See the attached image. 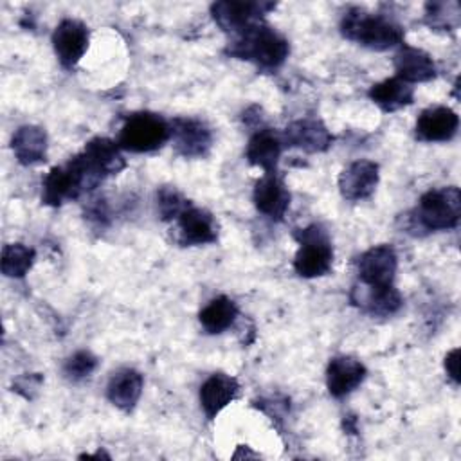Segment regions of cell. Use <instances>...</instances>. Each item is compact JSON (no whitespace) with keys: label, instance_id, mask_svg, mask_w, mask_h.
Returning <instances> with one entry per match:
<instances>
[{"label":"cell","instance_id":"30","mask_svg":"<svg viewBox=\"0 0 461 461\" xmlns=\"http://www.w3.org/2000/svg\"><path fill=\"white\" fill-rule=\"evenodd\" d=\"M40 384H41V376H40V375H25V376L16 378V382L13 384V387H14V391L20 393V394L23 393V389H27V391H25V398L29 400V398H32L31 391H38Z\"/></svg>","mask_w":461,"mask_h":461},{"label":"cell","instance_id":"3","mask_svg":"<svg viewBox=\"0 0 461 461\" xmlns=\"http://www.w3.org/2000/svg\"><path fill=\"white\" fill-rule=\"evenodd\" d=\"M461 218V191L456 185L423 193L411 212V229L434 232L456 229Z\"/></svg>","mask_w":461,"mask_h":461},{"label":"cell","instance_id":"18","mask_svg":"<svg viewBox=\"0 0 461 461\" xmlns=\"http://www.w3.org/2000/svg\"><path fill=\"white\" fill-rule=\"evenodd\" d=\"M459 128L457 113L448 106H430L416 121V137L425 142H447Z\"/></svg>","mask_w":461,"mask_h":461},{"label":"cell","instance_id":"24","mask_svg":"<svg viewBox=\"0 0 461 461\" xmlns=\"http://www.w3.org/2000/svg\"><path fill=\"white\" fill-rule=\"evenodd\" d=\"M369 99L382 110V112H396L403 106H409L414 99V88L402 81L400 77L384 79L369 88Z\"/></svg>","mask_w":461,"mask_h":461},{"label":"cell","instance_id":"10","mask_svg":"<svg viewBox=\"0 0 461 461\" xmlns=\"http://www.w3.org/2000/svg\"><path fill=\"white\" fill-rule=\"evenodd\" d=\"M79 157L92 176L99 182H103L106 176L121 173L126 167V158L122 157L119 144L106 137H94L88 140Z\"/></svg>","mask_w":461,"mask_h":461},{"label":"cell","instance_id":"26","mask_svg":"<svg viewBox=\"0 0 461 461\" xmlns=\"http://www.w3.org/2000/svg\"><path fill=\"white\" fill-rule=\"evenodd\" d=\"M36 252L23 243H7L2 249V274L7 277H23L34 265Z\"/></svg>","mask_w":461,"mask_h":461},{"label":"cell","instance_id":"7","mask_svg":"<svg viewBox=\"0 0 461 461\" xmlns=\"http://www.w3.org/2000/svg\"><path fill=\"white\" fill-rule=\"evenodd\" d=\"M272 9H276V4L272 2L223 0V2H214L211 5V14L221 31L230 34H240L250 25L263 22V16Z\"/></svg>","mask_w":461,"mask_h":461},{"label":"cell","instance_id":"4","mask_svg":"<svg viewBox=\"0 0 461 461\" xmlns=\"http://www.w3.org/2000/svg\"><path fill=\"white\" fill-rule=\"evenodd\" d=\"M99 182L88 173L79 155H74L67 164L54 166L41 184V202L50 207H59L65 202L79 198L83 193L94 191Z\"/></svg>","mask_w":461,"mask_h":461},{"label":"cell","instance_id":"1","mask_svg":"<svg viewBox=\"0 0 461 461\" xmlns=\"http://www.w3.org/2000/svg\"><path fill=\"white\" fill-rule=\"evenodd\" d=\"M227 54L238 59L252 61L259 68L276 70L286 61L290 43L276 29L265 22H258L240 34H234V40L227 45Z\"/></svg>","mask_w":461,"mask_h":461},{"label":"cell","instance_id":"27","mask_svg":"<svg viewBox=\"0 0 461 461\" xmlns=\"http://www.w3.org/2000/svg\"><path fill=\"white\" fill-rule=\"evenodd\" d=\"M157 203H158L160 218L164 221L176 220L187 207H191L189 200L171 185H164L157 191Z\"/></svg>","mask_w":461,"mask_h":461},{"label":"cell","instance_id":"19","mask_svg":"<svg viewBox=\"0 0 461 461\" xmlns=\"http://www.w3.org/2000/svg\"><path fill=\"white\" fill-rule=\"evenodd\" d=\"M396 77L405 83H425L436 77V63L432 56L418 47L402 43L393 58Z\"/></svg>","mask_w":461,"mask_h":461},{"label":"cell","instance_id":"16","mask_svg":"<svg viewBox=\"0 0 461 461\" xmlns=\"http://www.w3.org/2000/svg\"><path fill=\"white\" fill-rule=\"evenodd\" d=\"M254 205L270 220H283L290 207V191L283 178L274 173H265L254 185Z\"/></svg>","mask_w":461,"mask_h":461},{"label":"cell","instance_id":"20","mask_svg":"<svg viewBox=\"0 0 461 461\" xmlns=\"http://www.w3.org/2000/svg\"><path fill=\"white\" fill-rule=\"evenodd\" d=\"M240 384L234 376L225 373H212L200 387V405L203 414L212 420L216 418L236 396Z\"/></svg>","mask_w":461,"mask_h":461},{"label":"cell","instance_id":"2","mask_svg":"<svg viewBox=\"0 0 461 461\" xmlns=\"http://www.w3.org/2000/svg\"><path fill=\"white\" fill-rule=\"evenodd\" d=\"M340 32L371 50H387L403 43V27L384 14L367 13L362 7H349L340 20Z\"/></svg>","mask_w":461,"mask_h":461},{"label":"cell","instance_id":"13","mask_svg":"<svg viewBox=\"0 0 461 461\" xmlns=\"http://www.w3.org/2000/svg\"><path fill=\"white\" fill-rule=\"evenodd\" d=\"M176 240L184 247L214 243L218 240V223L209 211L191 205L176 218Z\"/></svg>","mask_w":461,"mask_h":461},{"label":"cell","instance_id":"21","mask_svg":"<svg viewBox=\"0 0 461 461\" xmlns=\"http://www.w3.org/2000/svg\"><path fill=\"white\" fill-rule=\"evenodd\" d=\"M283 151V139L270 128L258 130L247 144L245 158L250 166L261 167L265 173H274Z\"/></svg>","mask_w":461,"mask_h":461},{"label":"cell","instance_id":"5","mask_svg":"<svg viewBox=\"0 0 461 461\" xmlns=\"http://www.w3.org/2000/svg\"><path fill=\"white\" fill-rule=\"evenodd\" d=\"M169 139L171 126L164 117L153 112H137L126 117L117 144L131 153H149L162 148Z\"/></svg>","mask_w":461,"mask_h":461},{"label":"cell","instance_id":"25","mask_svg":"<svg viewBox=\"0 0 461 461\" xmlns=\"http://www.w3.org/2000/svg\"><path fill=\"white\" fill-rule=\"evenodd\" d=\"M238 317V306L236 303L227 295H218L211 299L202 310H200V324L207 333H221L227 328L234 324Z\"/></svg>","mask_w":461,"mask_h":461},{"label":"cell","instance_id":"12","mask_svg":"<svg viewBox=\"0 0 461 461\" xmlns=\"http://www.w3.org/2000/svg\"><path fill=\"white\" fill-rule=\"evenodd\" d=\"M380 180L378 164L373 160H355L348 164L339 175V191L346 200L357 202L369 198Z\"/></svg>","mask_w":461,"mask_h":461},{"label":"cell","instance_id":"17","mask_svg":"<svg viewBox=\"0 0 461 461\" xmlns=\"http://www.w3.org/2000/svg\"><path fill=\"white\" fill-rule=\"evenodd\" d=\"M366 366L355 357H333L326 369V385L333 398H342L355 391L366 378Z\"/></svg>","mask_w":461,"mask_h":461},{"label":"cell","instance_id":"14","mask_svg":"<svg viewBox=\"0 0 461 461\" xmlns=\"http://www.w3.org/2000/svg\"><path fill=\"white\" fill-rule=\"evenodd\" d=\"M351 304L360 308L369 315L389 317L402 308V295L394 285L387 286H371V285H355L349 294Z\"/></svg>","mask_w":461,"mask_h":461},{"label":"cell","instance_id":"9","mask_svg":"<svg viewBox=\"0 0 461 461\" xmlns=\"http://www.w3.org/2000/svg\"><path fill=\"white\" fill-rule=\"evenodd\" d=\"M90 31L88 27L74 18H65L58 23L52 32V47L65 68H74L88 50Z\"/></svg>","mask_w":461,"mask_h":461},{"label":"cell","instance_id":"28","mask_svg":"<svg viewBox=\"0 0 461 461\" xmlns=\"http://www.w3.org/2000/svg\"><path fill=\"white\" fill-rule=\"evenodd\" d=\"M457 2H427L425 4V23L432 29L448 31L454 29L459 22V13L450 14Z\"/></svg>","mask_w":461,"mask_h":461},{"label":"cell","instance_id":"23","mask_svg":"<svg viewBox=\"0 0 461 461\" xmlns=\"http://www.w3.org/2000/svg\"><path fill=\"white\" fill-rule=\"evenodd\" d=\"M144 387V378L139 371L135 369H121L117 371L106 387V396L108 400L121 411L131 412L142 394Z\"/></svg>","mask_w":461,"mask_h":461},{"label":"cell","instance_id":"31","mask_svg":"<svg viewBox=\"0 0 461 461\" xmlns=\"http://www.w3.org/2000/svg\"><path fill=\"white\" fill-rule=\"evenodd\" d=\"M445 371L454 384H459V349L454 348L445 357Z\"/></svg>","mask_w":461,"mask_h":461},{"label":"cell","instance_id":"8","mask_svg":"<svg viewBox=\"0 0 461 461\" xmlns=\"http://www.w3.org/2000/svg\"><path fill=\"white\" fill-rule=\"evenodd\" d=\"M171 139L178 155L185 158H202L212 148V131L202 119L175 117L171 122Z\"/></svg>","mask_w":461,"mask_h":461},{"label":"cell","instance_id":"11","mask_svg":"<svg viewBox=\"0 0 461 461\" xmlns=\"http://www.w3.org/2000/svg\"><path fill=\"white\" fill-rule=\"evenodd\" d=\"M357 268L360 283L371 286H387L394 281L398 258L391 245H376L360 254Z\"/></svg>","mask_w":461,"mask_h":461},{"label":"cell","instance_id":"29","mask_svg":"<svg viewBox=\"0 0 461 461\" xmlns=\"http://www.w3.org/2000/svg\"><path fill=\"white\" fill-rule=\"evenodd\" d=\"M97 367V357L86 349L76 351L67 362H65V375L72 380H81L90 376Z\"/></svg>","mask_w":461,"mask_h":461},{"label":"cell","instance_id":"6","mask_svg":"<svg viewBox=\"0 0 461 461\" xmlns=\"http://www.w3.org/2000/svg\"><path fill=\"white\" fill-rule=\"evenodd\" d=\"M294 236L299 241V250L294 258L297 276L308 279L326 276L333 265V247L328 232L313 223L306 229H297Z\"/></svg>","mask_w":461,"mask_h":461},{"label":"cell","instance_id":"22","mask_svg":"<svg viewBox=\"0 0 461 461\" xmlns=\"http://www.w3.org/2000/svg\"><path fill=\"white\" fill-rule=\"evenodd\" d=\"M11 148L22 166H34L47 160V133L34 124L20 126L13 139Z\"/></svg>","mask_w":461,"mask_h":461},{"label":"cell","instance_id":"15","mask_svg":"<svg viewBox=\"0 0 461 461\" xmlns=\"http://www.w3.org/2000/svg\"><path fill=\"white\" fill-rule=\"evenodd\" d=\"M285 142L304 153H322L331 146L333 135L321 119L303 117L286 126Z\"/></svg>","mask_w":461,"mask_h":461}]
</instances>
